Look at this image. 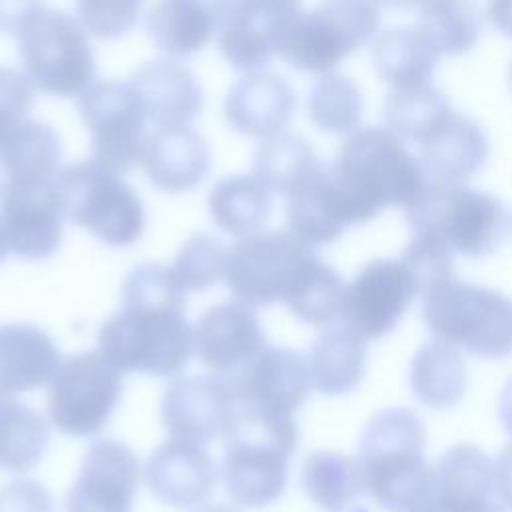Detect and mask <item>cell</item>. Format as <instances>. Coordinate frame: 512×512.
Instances as JSON below:
<instances>
[{"instance_id":"3","label":"cell","mask_w":512,"mask_h":512,"mask_svg":"<svg viewBox=\"0 0 512 512\" xmlns=\"http://www.w3.org/2000/svg\"><path fill=\"white\" fill-rule=\"evenodd\" d=\"M426 430L408 408L376 412L356 456L364 490L388 512H412L434 492L436 466L424 456Z\"/></svg>"},{"instance_id":"30","label":"cell","mask_w":512,"mask_h":512,"mask_svg":"<svg viewBox=\"0 0 512 512\" xmlns=\"http://www.w3.org/2000/svg\"><path fill=\"white\" fill-rule=\"evenodd\" d=\"M414 398L432 410L452 408L466 390V364L458 346L434 338L422 344L410 364Z\"/></svg>"},{"instance_id":"40","label":"cell","mask_w":512,"mask_h":512,"mask_svg":"<svg viewBox=\"0 0 512 512\" xmlns=\"http://www.w3.org/2000/svg\"><path fill=\"white\" fill-rule=\"evenodd\" d=\"M346 284L342 276L320 258L302 276L286 304L310 326H330L342 314Z\"/></svg>"},{"instance_id":"13","label":"cell","mask_w":512,"mask_h":512,"mask_svg":"<svg viewBox=\"0 0 512 512\" xmlns=\"http://www.w3.org/2000/svg\"><path fill=\"white\" fill-rule=\"evenodd\" d=\"M416 296L410 268L400 258H378L346 284L340 318L364 340H378L398 326Z\"/></svg>"},{"instance_id":"14","label":"cell","mask_w":512,"mask_h":512,"mask_svg":"<svg viewBox=\"0 0 512 512\" xmlns=\"http://www.w3.org/2000/svg\"><path fill=\"white\" fill-rule=\"evenodd\" d=\"M160 414L172 438L206 444L228 436L238 416V400L222 374L176 376L164 390Z\"/></svg>"},{"instance_id":"50","label":"cell","mask_w":512,"mask_h":512,"mask_svg":"<svg viewBox=\"0 0 512 512\" xmlns=\"http://www.w3.org/2000/svg\"><path fill=\"white\" fill-rule=\"evenodd\" d=\"M498 418L502 422V428L512 438V378L504 384L500 398H498Z\"/></svg>"},{"instance_id":"34","label":"cell","mask_w":512,"mask_h":512,"mask_svg":"<svg viewBox=\"0 0 512 512\" xmlns=\"http://www.w3.org/2000/svg\"><path fill=\"white\" fill-rule=\"evenodd\" d=\"M60 158V136L48 124L30 118L18 124L0 146L6 178H54L60 172Z\"/></svg>"},{"instance_id":"29","label":"cell","mask_w":512,"mask_h":512,"mask_svg":"<svg viewBox=\"0 0 512 512\" xmlns=\"http://www.w3.org/2000/svg\"><path fill=\"white\" fill-rule=\"evenodd\" d=\"M440 54L416 26L388 28L372 44V62L378 76L392 90L428 84Z\"/></svg>"},{"instance_id":"38","label":"cell","mask_w":512,"mask_h":512,"mask_svg":"<svg viewBox=\"0 0 512 512\" xmlns=\"http://www.w3.org/2000/svg\"><path fill=\"white\" fill-rule=\"evenodd\" d=\"M434 492L448 498L480 500L496 496L494 460L472 444L452 446L436 464Z\"/></svg>"},{"instance_id":"20","label":"cell","mask_w":512,"mask_h":512,"mask_svg":"<svg viewBox=\"0 0 512 512\" xmlns=\"http://www.w3.org/2000/svg\"><path fill=\"white\" fill-rule=\"evenodd\" d=\"M142 474L150 492L172 508L204 504L218 484V468L202 444L178 438L160 444Z\"/></svg>"},{"instance_id":"32","label":"cell","mask_w":512,"mask_h":512,"mask_svg":"<svg viewBox=\"0 0 512 512\" xmlns=\"http://www.w3.org/2000/svg\"><path fill=\"white\" fill-rule=\"evenodd\" d=\"M300 484L308 500L326 512H342L364 490L358 460L328 450L304 458Z\"/></svg>"},{"instance_id":"10","label":"cell","mask_w":512,"mask_h":512,"mask_svg":"<svg viewBox=\"0 0 512 512\" xmlns=\"http://www.w3.org/2000/svg\"><path fill=\"white\" fill-rule=\"evenodd\" d=\"M318 260L312 246L288 232H256L228 250L226 284L236 302L250 308L286 302Z\"/></svg>"},{"instance_id":"26","label":"cell","mask_w":512,"mask_h":512,"mask_svg":"<svg viewBox=\"0 0 512 512\" xmlns=\"http://www.w3.org/2000/svg\"><path fill=\"white\" fill-rule=\"evenodd\" d=\"M60 356L54 340L32 324H0V402L52 380Z\"/></svg>"},{"instance_id":"51","label":"cell","mask_w":512,"mask_h":512,"mask_svg":"<svg viewBox=\"0 0 512 512\" xmlns=\"http://www.w3.org/2000/svg\"><path fill=\"white\" fill-rule=\"evenodd\" d=\"M378 6L394 8V10H408V8H420L426 0H374Z\"/></svg>"},{"instance_id":"42","label":"cell","mask_w":512,"mask_h":512,"mask_svg":"<svg viewBox=\"0 0 512 512\" xmlns=\"http://www.w3.org/2000/svg\"><path fill=\"white\" fill-rule=\"evenodd\" d=\"M144 0H76V18L100 40L126 36L140 18Z\"/></svg>"},{"instance_id":"49","label":"cell","mask_w":512,"mask_h":512,"mask_svg":"<svg viewBox=\"0 0 512 512\" xmlns=\"http://www.w3.org/2000/svg\"><path fill=\"white\" fill-rule=\"evenodd\" d=\"M486 16L500 34L512 38V0H488Z\"/></svg>"},{"instance_id":"12","label":"cell","mask_w":512,"mask_h":512,"mask_svg":"<svg viewBox=\"0 0 512 512\" xmlns=\"http://www.w3.org/2000/svg\"><path fill=\"white\" fill-rule=\"evenodd\" d=\"M76 106L90 134V160L116 174L140 166L148 118L130 82L94 80Z\"/></svg>"},{"instance_id":"48","label":"cell","mask_w":512,"mask_h":512,"mask_svg":"<svg viewBox=\"0 0 512 512\" xmlns=\"http://www.w3.org/2000/svg\"><path fill=\"white\" fill-rule=\"evenodd\" d=\"M494 476H496V498L512 510V444H508L498 460L494 462Z\"/></svg>"},{"instance_id":"9","label":"cell","mask_w":512,"mask_h":512,"mask_svg":"<svg viewBox=\"0 0 512 512\" xmlns=\"http://www.w3.org/2000/svg\"><path fill=\"white\" fill-rule=\"evenodd\" d=\"M380 26L374 0H324L292 24L280 58L300 72L328 74L352 52L368 44Z\"/></svg>"},{"instance_id":"8","label":"cell","mask_w":512,"mask_h":512,"mask_svg":"<svg viewBox=\"0 0 512 512\" xmlns=\"http://www.w3.org/2000/svg\"><path fill=\"white\" fill-rule=\"evenodd\" d=\"M56 190L64 220L88 230L112 248L132 246L146 226V212L136 190L94 160L60 168Z\"/></svg>"},{"instance_id":"22","label":"cell","mask_w":512,"mask_h":512,"mask_svg":"<svg viewBox=\"0 0 512 512\" xmlns=\"http://www.w3.org/2000/svg\"><path fill=\"white\" fill-rule=\"evenodd\" d=\"M128 82L154 128L190 126L202 112V86L196 74L178 58L146 62L132 72Z\"/></svg>"},{"instance_id":"21","label":"cell","mask_w":512,"mask_h":512,"mask_svg":"<svg viewBox=\"0 0 512 512\" xmlns=\"http://www.w3.org/2000/svg\"><path fill=\"white\" fill-rule=\"evenodd\" d=\"M296 110V92L286 78L266 70L246 72L224 98L228 126L248 138L266 140L284 132Z\"/></svg>"},{"instance_id":"18","label":"cell","mask_w":512,"mask_h":512,"mask_svg":"<svg viewBox=\"0 0 512 512\" xmlns=\"http://www.w3.org/2000/svg\"><path fill=\"white\" fill-rule=\"evenodd\" d=\"M134 452L116 440H96L66 494V512H130L140 484Z\"/></svg>"},{"instance_id":"19","label":"cell","mask_w":512,"mask_h":512,"mask_svg":"<svg viewBox=\"0 0 512 512\" xmlns=\"http://www.w3.org/2000/svg\"><path fill=\"white\" fill-rule=\"evenodd\" d=\"M264 348L258 316L236 300L208 308L194 326V352L214 374H234Z\"/></svg>"},{"instance_id":"54","label":"cell","mask_w":512,"mask_h":512,"mask_svg":"<svg viewBox=\"0 0 512 512\" xmlns=\"http://www.w3.org/2000/svg\"><path fill=\"white\" fill-rule=\"evenodd\" d=\"M510 86H512V64H510Z\"/></svg>"},{"instance_id":"43","label":"cell","mask_w":512,"mask_h":512,"mask_svg":"<svg viewBox=\"0 0 512 512\" xmlns=\"http://www.w3.org/2000/svg\"><path fill=\"white\" fill-rule=\"evenodd\" d=\"M452 254L454 252L440 238L432 234H414L400 260L410 268L420 296L436 282L454 276Z\"/></svg>"},{"instance_id":"46","label":"cell","mask_w":512,"mask_h":512,"mask_svg":"<svg viewBox=\"0 0 512 512\" xmlns=\"http://www.w3.org/2000/svg\"><path fill=\"white\" fill-rule=\"evenodd\" d=\"M412 512H508V508L496 498L460 500L432 492V496Z\"/></svg>"},{"instance_id":"7","label":"cell","mask_w":512,"mask_h":512,"mask_svg":"<svg viewBox=\"0 0 512 512\" xmlns=\"http://www.w3.org/2000/svg\"><path fill=\"white\" fill-rule=\"evenodd\" d=\"M404 212L414 234H432L466 258H482L498 248L510 222L492 194L430 180Z\"/></svg>"},{"instance_id":"37","label":"cell","mask_w":512,"mask_h":512,"mask_svg":"<svg viewBox=\"0 0 512 512\" xmlns=\"http://www.w3.org/2000/svg\"><path fill=\"white\" fill-rule=\"evenodd\" d=\"M50 428L32 408L16 400L0 402V468L26 472L34 468L48 446Z\"/></svg>"},{"instance_id":"4","label":"cell","mask_w":512,"mask_h":512,"mask_svg":"<svg viewBox=\"0 0 512 512\" xmlns=\"http://www.w3.org/2000/svg\"><path fill=\"white\" fill-rule=\"evenodd\" d=\"M222 458L228 496L248 508L274 502L288 482V460L298 444L292 414L238 408Z\"/></svg>"},{"instance_id":"52","label":"cell","mask_w":512,"mask_h":512,"mask_svg":"<svg viewBox=\"0 0 512 512\" xmlns=\"http://www.w3.org/2000/svg\"><path fill=\"white\" fill-rule=\"evenodd\" d=\"M196 512H238V510L226 504H206V506H200Z\"/></svg>"},{"instance_id":"35","label":"cell","mask_w":512,"mask_h":512,"mask_svg":"<svg viewBox=\"0 0 512 512\" xmlns=\"http://www.w3.org/2000/svg\"><path fill=\"white\" fill-rule=\"evenodd\" d=\"M322 162L306 138L280 132L254 152V176L274 194L290 196Z\"/></svg>"},{"instance_id":"23","label":"cell","mask_w":512,"mask_h":512,"mask_svg":"<svg viewBox=\"0 0 512 512\" xmlns=\"http://www.w3.org/2000/svg\"><path fill=\"white\" fill-rule=\"evenodd\" d=\"M416 148V158L426 178L438 184H466L490 154V144L480 124L456 110Z\"/></svg>"},{"instance_id":"36","label":"cell","mask_w":512,"mask_h":512,"mask_svg":"<svg viewBox=\"0 0 512 512\" xmlns=\"http://www.w3.org/2000/svg\"><path fill=\"white\" fill-rule=\"evenodd\" d=\"M454 112L450 98L434 84L390 90L384 102V124L402 142L420 144Z\"/></svg>"},{"instance_id":"27","label":"cell","mask_w":512,"mask_h":512,"mask_svg":"<svg viewBox=\"0 0 512 512\" xmlns=\"http://www.w3.org/2000/svg\"><path fill=\"white\" fill-rule=\"evenodd\" d=\"M286 200L290 232L312 248L338 240L350 226L332 186L328 164H320Z\"/></svg>"},{"instance_id":"15","label":"cell","mask_w":512,"mask_h":512,"mask_svg":"<svg viewBox=\"0 0 512 512\" xmlns=\"http://www.w3.org/2000/svg\"><path fill=\"white\" fill-rule=\"evenodd\" d=\"M300 14V0H234L216 34L218 50L236 70H262L280 56Z\"/></svg>"},{"instance_id":"44","label":"cell","mask_w":512,"mask_h":512,"mask_svg":"<svg viewBox=\"0 0 512 512\" xmlns=\"http://www.w3.org/2000/svg\"><path fill=\"white\" fill-rule=\"evenodd\" d=\"M34 104V86L22 70L0 66V146L24 120Z\"/></svg>"},{"instance_id":"41","label":"cell","mask_w":512,"mask_h":512,"mask_svg":"<svg viewBox=\"0 0 512 512\" xmlns=\"http://www.w3.org/2000/svg\"><path fill=\"white\" fill-rule=\"evenodd\" d=\"M228 250L210 234H194L178 250L170 274L184 292H198L226 278Z\"/></svg>"},{"instance_id":"39","label":"cell","mask_w":512,"mask_h":512,"mask_svg":"<svg viewBox=\"0 0 512 512\" xmlns=\"http://www.w3.org/2000/svg\"><path fill=\"white\" fill-rule=\"evenodd\" d=\"M306 112L312 124L326 134H350L364 112L360 88L342 74H322L310 88Z\"/></svg>"},{"instance_id":"17","label":"cell","mask_w":512,"mask_h":512,"mask_svg":"<svg viewBox=\"0 0 512 512\" xmlns=\"http://www.w3.org/2000/svg\"><path fill=\"white\" fill-rule=\"evenodd\" d=\"M242 410L294 414L312 388L308 358L290 348L266 346L226 376Z\"/></svg>"},{"instance_id":"47","label":"cell","mask_w":512,"mask_h":512,"mask_svg":"<svg viewBox=\"0 0 512 512\" xmlns=\"http://www.w3.org/2000/svg\"><path fill=\"white\" fill-rule=\"evenodd\" d=\"M44 6V0H0V34L16 36Z\"/></svg>"},{"instance_id":"25","label":"cell","mask_w":512,"mask_h":512,"mask_svg":"<svg viewBox=\"0 0 512 512\" xmlns=\"http://www.w3.org/2000/svg\"><path fill=\"white\" fill-rule=\"evenodd\" d=\"M234 0H158L146 14L152 44L170 58L198 54L218 34Z\"/></svg>"},{"instance_id":"6","label":"cell","mask_w":512,"mask_h":512,"mask_svg":"<svg viewBox=\"0 0 512 512\" xmlns=\"http://www.w3.org/2000/svg\"><path fill=\"white\" fill-rule=\"evenodd\" d=\"M22 74L34 90L78 98L96 78V58L82 22L56 8H40L16 34Z\"/></svg>"},{"instance_id":"28","label":"cell","mask_w":512,"mask_h":512,"mask_svg":"<svg viewBox=\"0 0 512 512\" xmlns=\"http://www.w3.org/2000/svg\"><path fill=\"white\" fill-rule=\"evenodd\" d=\"M366 340L350 326H328L314 342L308 366L312 388L326 396L354 390L366 372Z\"/></svg>"},{"instance_id":"45","label":"cell","mask_w":512,"mask_h":512,"mask_svg":"<svg viewBox=\"0 0 512 512\" xmlns=\"http://www.w3.org/2000/svg\"><path fill=\"white\" fill-rule=\"evenodd\" d=\"M0 512H54L52 496L40 482L16 478L0 488Z\"/></svg>"},{"instance_id":"16","label":"cell","mask_w":512,"mask_h":512,"mask_svg":"<svg viewBox=\"0 0 512 512\" xmlns=\"http://www.w3.org/2000/svg\"><path fill=\"white\" fill-rule=\"evenodd\" d=\"M0 218L10 252L46 258L62 242L64 214L54 178H6L0 188Z\"/></svg>"},{"instance_id":"5","label":"cell","mask_w":512,"mask_h":512,"mask_svg":"<svg viewBox=\"0 0 512 512\" xmlns=\"http://www.w3.org/2000/svg\"><path fill=\"white\" fill-rule=\"evenodd\" d=\"M422 316L434 338L472 356L512 354V300L492 288L450 276L422 294Z\"/></svg>"},{"instance_id":"31","label":"cell","mask_w":512,"mask_h":512,"mask_svg":"<svg viewBox=\"0 0 512 512\" xmlns=\"http://www.w3.org/2000/svg\"><path fill=\"white\" fill-rule=\"evenodd\" d=\"M214 224L236 238L260 232L272 208V192L252 174L226 176L214 184L208 196Z\"/></svg>"},{"instance_id":"33","label":"cell","mask_w":512,"mask_h":512,"mask_svg":"<svg viewBox=\"0 0 512 512\" xmlns=\"http://www.w3.org/2000/svg\"><path fill=\"white\" fill-rule=\"evenodd\" d=\"M416 28L440 56H460L478 42L482 12L474 0H426Z\"/></svg>"},{"instance_id":"53","label":"cell","mask_w":512,"mask_h":512,"mask_svg":"<svg viewBox=\"0 0 512 512\" xmlns=\"http://www.w3.org/2000/svg\"><path fill=\"white\" fill-rule=\"evenodd\" d=\"M8 252H10V244H8V236H6V230H4V224L0 218V262Z\"/></svg>"},{"instance_id":"24","label":"cell","mask_w":512,"mask_h":512,"mask_svg":"<svg viewBox=\"0 0 512 512\" xmlns=\"http://www.w3.org/2000/svg\"><path fill=\"white\" fill-rule=\"evenodd\" d=\"M140 166L158 190L188 192L208 176L210 148L190 126L154 128L148 132Z\"/></svg>"},{"instance_id":"1","label":"cell","mask_w":512,"mask_h":512,"mask_svg":"<svg viewBox=\"0 0 512 512\" xmlns=\"http://www.w3.org/2000/svg\"><path fill=\"white\" fill-rule=\"evenodd\" d=\"M98 350L120 370L146 376H176L194 352L186 322V292L170 268L142 264L122 284V310L106 320Z\"/></svg>"},{"instance_id":"2","label":"cell","mask_w":512,"mask_h":512,"mask_svg":"<svg viewBox=\"0 0 512 512\" xmlns=\"http://www.w3.org/2000/svg\"><path fill=\"white\" fill-rule=\"evenodd\" d=\"M328 174L350 226L370 222L390 206L406 208L428 182L418 158L386 126L346 134Z\"/></svg>"},{"instance_id":"11","label":"cell","mask_w":512,"mask_h":512,"mask_svg":"<svg viewBox=\"0 0 512 512\" xmlns=\"http://www.w3.org/2000/svg\"><path fill=\"white\" fill-rule=\"evenodd\" d=\"M122 394V372L100 352H80L60 360L48 386L52 426L74 438L96 436Z\"/></svg>"}]
</instances>
